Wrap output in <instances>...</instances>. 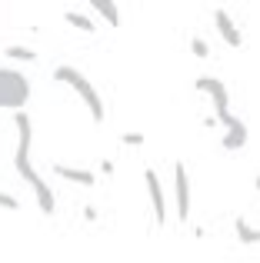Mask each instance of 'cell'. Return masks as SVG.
<instances>
[{
	"label": "cell",
	"instance_id": "1",
	"mask_svg": "<svg viewBox=\"0 0 260 263\" xmlns=\"http://www.w3.org/2000/svg\"><path fill=\"white\" fill-rule=\"evenodd\" d=\"M13 127H17V150H13V167H17V174L24 177L30 186L44 183V177L37 174V167H33V160H30L33 123H30V117H27V110H17V114H13Z\"/></svg>",
	"mask_w": 260,
	"mask_h": 263
},
{
	"label": "cell",
	"instance_id": "2",
	"mask_svg": "<svg viewBox=\"0 0 260 263\" xmlns=\"http://www.w3.org/2000/svg\"><path fill=\"white\" fill-rule=\"evenodd\" d=\"M53 80L57 84H67L73 90V93L80 97V100L87 103V110H90V117L97 123H104V100H100V93H97V87L90 84V80L84 77V73L77 70V67H70V64H60L57 70H53Z\"/></svg>",
	"mask_w": 260,
	"mask_h": 263
},
{
	"label": "cell",
	"instance_id": "3",
	"mask_svg": "<svg viewBox=\"0 0 260 263\" xmlns=\"http://www.w3.org/2000/svg\"><path fill=\"white\" fill-rule=\"evenodd\" d=\"M27 100H30V80L20 70H10V67H0V107L4 110H24Z\"/></svg>",
	"mask_w": 260,
	"mask_h": 263
},
{
	"label": "cell",
	"instance_id": "4",
	"mask_svg": "<svg viewBox=\"0 0 260 263\" xmlns=\"http://www.w3.org/2000/svg\"><path fill=\"white\" fill-rule=\"evenodd\" d=\"M174 206H177V217L180 223L190 220V177L183 160H174Z\"/></svg>",
	"mask_w": 260,
	"mask_h": 263
},
{
	"label": "cell",
	"instance_id": "5",
	"mask_svg": "<svg viewBox=\"0 0 260 263\" xmlns=\"http://www.w3.org/2000/svg\"><path fill=\"white\" fill-rule=\"evenodd\" d=\"M197 90L210 93V100H214V117H217V120L230 117V93H227V84H224V80H217V77H197Z\"/></svg>",
	"mask_w": 260,
	"mask_h": 263
},
{
	"label": "cell",
	"instance_id": "6",
	"mask_svg": "<svg viewBox=\"0 0 260 263\" xmlns=\"http://www.w3.org/2000/svg\"><path fill=\"white\" fill-rule=\"evenodd\" d=\"M143 186H147V197H150V206H154V220L157 227L167 223V197H163V186H160V177H157L154 167L143 170Z\"/></svg>",
	"mask_w": 260,
	"mask_h": 263
},
{
	"label": "cell",
	"instance_id": "7",
	"mask_svg": "<svg viewBox=\"0 0 260 263\" xmlns=\"http://www.w3.org/2000/svg\"><path fill=\"white\" fill-rule=\"evenodd\" d=\"M224 150H244L247 147V123L240 117H224Z\"/></svg>",
	"mask_w": 260,
	"mask_h": 263
},
{
	"label": "cell",
	"instance_id": "8",
	"mask_svg": "<svg viewBox=\"0 0 260 263\" xmlns=\"http://www.w3.org/2000/svg\"><path fill=\"white\" fill-rule=\"evenodd\" d=\"M214 24H217V30H220V37H224V44H227V47H240V44H244L240 30H237L234 17H230L227 10H217V13H214Z\"/></svg>",
	"mask_w": 260,
	"mask_h": 263
},
{
	"label": "cell",
	"instance_id": "9",
	"mask_svg": "<svg viewBox=\"0 0 260 263\" xmlns=\"http://www.w3.org/2000/svg\"><path fill=\"white\" fill-rule=\"evenodd\" d=\"M50 170H53L57 177L70 180V183H80V186H94V183H97V174H90V170H84V167H67V163H53Z\"/></svg>",
	"mask_w": 260,
	"mask_h": 263
},
{
	"label": "cell",
	"instance_id": "10",
	"mask_svg": "<svg viewBox=\"0 0 260 263\" xmlns=\"http://www.w3.org/2000/svg\"><path fill=\"white\" fill-rule=\"evenodd\" d=\"M234 230H237V240H240L244 247H254V243H260V227H250L244 217H237Z\"/></svg>",
	"mask_w": 260,
	"mask_h": 263
},
{
	"label": "cell",
	"instance_id": "11",
	"mask_svg": "<svg viewBox=\"0 0 260 263\" xmlns=\"http://www.w3.org/2000/svg\"><path fill=\"white\" fill-rule=\"evenodd\" d=\"M4 53L13 64H33V60H37V50H33V47H24V44H10Z\"/></svg>",
	"mask_w": 260,
	"mask_h": 263
},
{
	"label": "cell",
	"instance_id": "12",
	"mask_svg": "<svg viewBox=\"0 0 260 263\" xmlns=\"http://www.w3.org/2000/svg\"><path fill=\"white\" fill-rule=\"evenodd\" d=\"M90 7H94V10H97L110 27H120V13H117V4H114V0H90Z\"/></svg>",
	"mask_w": 260,
	"mask_h": 263
},
{
	"label": "cell",
	"instance_id": "13",
	"mask_svg": "<svg viewBox=\"0 0 260 263\" xmlns=\"http://www.w3.org/2000/svg\"><path fill=\"white\" fill-rule=\"evenodd\" d=\"M64 20H67L70 27H77V30H84V33H94V30H97V24H94L90 17H84V13H77V10H67Z\"/></svg>",
	"mask_w": 260,
	"mask_h": 263
},
{
	"label": "cell",
	"instance_id": "14",
	"mask_svg": "<svg viewBox=\"0 0 260 263\" xmlns=\"http://www.w3.org/2000/svg\"><path fill=\"white\" fill-rule=\"evenodd\" d=\"M190 53H194L197 60H207V57H210V47H207V40L194 37V40H190Z\"/></svg>",
	"mask_w": 260,
	"mask_h": 263
},
{
	"label": "cell",
	"instance_id": "15",
	"mask_svg": "<svg viewBox=\"0 0 260 263\" xmlns=\"http://www.w3.org/2000/svg\"><path fill=\"white\" fill-rule=\"evenodd\" d=\"M120 140H124L127 147H143V140H147V137L137 134V130H127V134H120Z\"/></svg>",
	"mask_w": 260,
	"mask_h": 263
},
{
	"label": "cell",
	"instance_id": "16",
	"mask_svg": "<svg viewBox=\"0 0 260 263\" xmlns=\"http://www.w3.org/2000/svg\"><path fill=\"white\" fill-rule=\"evenodd\" d=\"M0 206H4V210H20V200L13 197V193H4V190H0Z\"/></svg>",
	"mask_w": 260,
	"mask_h": 263
},
{
	"label": "cell",
	"instance_id": "17",
	"mask_svg": "<svg viewBox=\"0 0 260 263\" xmlns=\"http://www.w3.org/2000/svg\"><path fill=\"white\" fill-rule=\"evenodd\" d=\"M254 186H257V190H260V177H257V180H254Z\"/></svg>",
	"mask_w": 260,
	"mask_h": 263
}]
</instances>
